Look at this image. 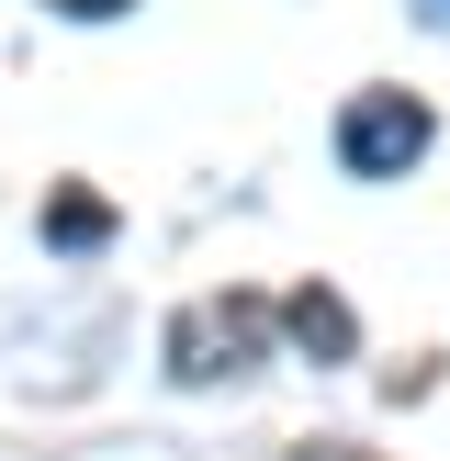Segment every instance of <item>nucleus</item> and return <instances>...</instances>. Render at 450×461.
Instances as JSON below:
<instances>
[{
	"instance_id": "nucleus-6",
	"label": "nucleus",
	"mask_w": 450,
	"mask_h": 461,
	"mask_svg": "<svg viewBox=\"0 0 450 461\" xmlns=\"http://www.w3.org/2000/svg\"><path fill=\"white\" fill-rule=\"evenodd\" d=\"M292 461H360L349 439H304V450H292Z\"/></svg>"
},
{
	"instance_id": "nucleus-1",
	"label": "nucleus",
	"mask_w": 450,
	"mask_h": 461,
	"mask_svg": "<svg viewBox=\"0 0 450 461\" xmlns=\"http://www.w3.org/2000/svg\"><path fill=\"white\" fill-rule=\"evenodd\" d=\"M259 349H270L259 293H202V304L169 315V372L180 383H237V372H259Z\"/></svg>"
},
{
	"instance_id": "nucleus-3",
	"label": "nucleus",
	"mask_w": 450,
	"mask_h": 461,
	"mask_svg": "<svg viewBox=\"0 0 450 461\" xmlns=\"http://www.w3.org/2000/svg\"><path fill=\"white\" fill-rule=\"evenodd\" d=\"M282 327H292V349H315V360H349V349H360L349 304H338L327 282H304V293H292V304H282Z\"/></svg>"
},
{
	"instance_id": "nucleus-5",
	"label": "nucleus",
	"mask_w": 450,
	"mask_h": 461,
	"mask_svg": "<svg viewBox=\"0 0 450 461\" xmlns=\"http://www.w3.org/2000/svg\"><path fill=\"white\" fill-rule=\"evenodd\" d=\"M45 12H68V23H112V12H135V0H45Z\"/></svg>"
},
{
	"instance_id": "nucleus-2",
	"label": "nucleus",
	"mask_w": 450,
	"mask_h": 461,
	"mask_svg": "<svg viewBox=\"0 0 450 461\" xmlns=\"http://www.w3.org/2000/svg\"><path fill=\"white\" fill-rule=\"evenodd\" d=\"M428 102H405V90H360L349 113H338V169L349 180H405L428 158Z\"/></svg>"
},
{
	"instance_id": "nucleus-7",
	"label": "nucleus",
	"mask_w": 450,
	"mask_h": 461,
	"mask_svg": "<svg viewBox=\"0 0 450 461\" xmlns=\"http://www.w3.org/2000/svg\"><path fill=\"white\" fill-rule=\"evenodd\" d=\"M417 23H439V34H450V0H417Z\"/></svg>"
},
{
	"instance_id": "nucleus-4",
	"label": "nucleus",
	"mask_w": 450,
	"mask_h": 461,
	"mask_svg": "<svg viewBox=\"0 0 450 461\" xmlns=\"http://www.w3.org/2000/svg\"><path fill=\"white\" fill-rule=\"evenodd\" d=\"M45 237H57V248H102V237H112V214H102L90 192H57V203H45Z\"/></svg>"
}]
</instances>
